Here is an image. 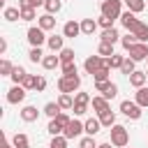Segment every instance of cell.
Here are the masks:
<instances>
[{"label": "cell", "instance_id": "obj_1", "mask_svg": "<svg viewBox=\"0 0 148 148\" xmlns=\"http://www.w3.org/2000/svg\"><path fill=\"white\" fill-rule=\"evenodd\" d=\"M79 86H81V76H79V74H76V76H60V81H58V88H60V92H65V95L74 92Z\"/></svg>", "mask_w": 148, "mask_h": 148}, {"label": "cell", "instance_id": "obj_2", "mask_svg": "<svg viewBox=\"0 0 148 148\" xmlns=\"http://www.w3.org/2000/svg\"><path fill=\"white\" fill-rule=\"evenodd\" d=\"M67 125H69V116H67V113H60V116L51 118V123H49V132H51L53 136H60V132H65Z\"/></svg>", "mask_w": 148, "mask_h": 148}, {"label": "cell", "instance_id": "obj_3", "mask_svg": "<svg viewBox=\"0 0 148 148\" xmlns=\"http://www.w3.org/2000/svg\"><path fill=\"white\" fill-rule=\"evenodd\" d=\"M102 16L106 18H120V0H104L102 2Z\"/></svg>", "mask_w": 148, "mask_h": 148}, {"label": "cell", "instance_id": "obj_4", "mask_svg": "<svg viewBox=\"0 0 148 148\" xmlns=\"http://www.w3.org/2000/svg\"><path fill=\"white\" fill-rule=\"evenodd\" d=\"M111 143L118 146V148H125L127 146V130L123 125H113L111 127Z\"/></svg>", "mask_w": 148, "mask_h": 148}, {"label": "cell", "instance_id": "obj_5", "mask_svg": "<svg viewBox=\"0 0 148 148\" xmlns=\"http://www.w3.org/2000/svg\"><path fill=\"white\" fill-rule=\"evenodd\" d=\"M120 111H123L127 118H132V120H139V118H141V106H139L136 102H130V99L120 102Z\"/></svg>", "mask_w": 148, "mask_h": 148}, {"label": "cell", "instance_id": "obj_6", "mask_svg": "<svg viewBox=\"0 0 148 148\" xmlns=\"http://www.w3.org/2000/svg\"><path fill=\"white\" fill-rule=\"evenodd\" d=\"M127 53H130L132 60H143V58H148V46L143 42H136V44H132L127 49Z\"/></svg>", "mask_w": 148, "mask_h": 148}, {"label": "cell", "instance_id": "obj_7", "mask_svg": "<svg viewBox=\"0 0 148 148\" xmlns=\"http://www.w3.org/2000/svg\"><path fill=\"white\" fill-rule=\"evenodd\" d=\"M81 132H86V127H83V123H79V120H69V125L65 127V132H62V136L65 139H76Z\"/></svg>", "mask_w": 148, "mask_h": 148}, {"label": "cell", "instance_id": "obj_8", "mask_svg": "<svg viewBox=\"0 0 148 148\" xmlns=\"http://www.w3.org/2000/svg\"><path fill=\"white\" fill-rule=\"evenodd\" d=\"M44 39H46V37H44V30H42L39 25L28 30V42H30L32 46H42V44H44Z\"/></svg>", "mask_w": 148, "mask_h": 148}, {"label": "cell", "instance_id": "obj_9", "mask_svg": "<svg viewBox=\"0 0 148 148\" xmlns=\"http://www.w3.org/2000/svg\"><path fill=\"white\" fill-rule=\"evenodd\" d=\"M25 99V88L23 86H14L12 90H9V95H7V102L9 104H18V102H23Z\"/></svg>", "mask_w": 148, "mask_h": 148}, {"label": "cell", "instance_id": "obj_10", "mask_svg": "<svg viewBox=\"0 0 148 148\" xmlns=\"http://www.w3.org/2000/svg\"><path fill=\"white\" fill-rule=\"evenodd\" d=\"M102 65H104V60H102L99 56H90V58H86V62H83V67H86L88 74H95Z\"/></svg>", "mask_w": 148, "mask_h": 148}, {"label": "cell", "instance_id": "obj_11", "mask_svg": "<svg viewBox=\"0 0 148 148\" xmlns=\"http://www.w3.org/2000/svg\"><path fill=\"white\" fill-rule=\"evenodd\" d=\"M79 32H81V23H76V21H67L65 28H62V35H65V37H72V39H74Z\"/></svg>", "mask_w": 148, "mask_h": 148}, {"label": "cell", "instance_id": "obj_12", "mask_svg": "<svg viewBox=\"0 0 148 148\" xmlns=\"http://www.w3.org/2000/svg\"><path fill=\"white\" fill-rule=\"evenodd\" d=\"M130 32H132L139 42H146V39H148V25H146V23H141V21H139V23H136Z\"/></svg>", "mask_w": 148, "mask_h": 148}, {"label": "cell", "instance_id": "obj_13", "mask_svg": "<svg viewBox=\"0 0 148 148\" xmlns=\"http://www.w3.org/2000/svg\"><path fill=\"white\" fill-rule=\"evenodd\" d=\"M120 23H123V25H125L127 30H132V28H134V25L139 23V18L134 16V12H130V9H127L125 14H120Z\"/></svg>", "mask_w": 148, "mask_h": 148}, {"label": "cell", "instance_id": "obj_14", "mask_svg": "<svg viewBox=\"0 0 148 148\" xmlns=\"http://www.w3.org/2000/svg\"><path fill=\"white\" fill-rule=\"evenodd\" d=\"M83 127H86V132H88V136H95V134L99 132V127H102V123H99L97 118H90V120H86V123H83Z\"/></svg>", "mask_w": 148, "mask_h": 148}, {"label": "cell", "instance_id": "obj_15", "mask_svg": "<svg viewBox=\"0 0 148 148\" xmlns=\"http://www.w3.org/2000/svg\"><path fill=\"white\" fill-rule=\"evenodd\" d=\"M146 72H134V74H130V83L134 86V88H143V83H146Z\"/></svg>", "mask_w": 148, "mask_h": 148}, {"label": "cell", "instance_id": "obj_16", "mask_svg": "<svg viewBox=\"0 0 148 148\" xmlns=\"http://www.w3.org/2000/svg\"><path fill=\"white\" fill-rule=\"evenodd\" d=\"M37 116H39V111H37L35 106H25V109L21 111V118H23L25 123H35V120H37Z\"/></svg>", "mask_w": 148, "mask_h": 148}, {"label": "cell", "instance_id": "obj_17", "mask_svg": "<svg viewBox=\"0 0 148 148\" xmlns=\"http://www.w3.org/2000/svg\"><path fill=\"white\" fill-rule=\"evenodd\" d=\"M99 123L104 125V127H113L116 125V113L109 109V111H104V113H99Z\"/></svg>", "mask_w": 148, "mask_h": 148}, {"label": "cell", "instance_id": "obj_18", "mask_svg": "<svg viewBox=\"0 0 148 148\" xmlns=\"http://www.w3.org/2000/svg\"><path fill=\"white\" fill-rule=\"evenodd\" d=\"M39 28H42V30H51V28H56V18H53V14H44V16H39Z\"/></svg>", "mask_w": 148, "mask_h": 148}, {"label": "cell", "instance_id": "obj_19", "mask_svg": "<svg viewBox=\"0 0 148 148\" xmlns=\"http://www.w3.org/2000/svg\"><path fill=\"white\" fill-rule=\"evenodd\" d=\"M92 109H95L97 113L109 111V102H106V97H92Z\"/></svg>", "mask_w": 148, "mask_h": 148}, {"label": "cell", "instance_id": "obj_20", "mask_svg": "<svg viewBox=\"0 0 148 148\" xmlns=\"http://www.w3.org/2000/svg\"><path fill=\"white\" fill-rule=\"evenodd\" d=\"M95 28H97V21H92V18H83L81 21V32L83 35H92Z\"/></svg>", "mask_w": 148, "mask_h": 148}, {"label": "cell", "instance_id": "obj_21", "mask_svg": "<svg viewBox=\"0 0 148 148\" xmlns=\"http://www.w3.org/2000/svg\"><path fill=\"white\" fill-rule=\"evenodd\" d=\"M118 30H113V28H109V30H104L102 32V42H106V44H116L118 42Z\"/></svg>", "mask_w": 148, "mask_h": 148}, {"label": "cell", "instance_id": "obj_22", "mask_svg": "<svg viewBox=\"0 0 148 148\" xmlns=\"http://www.w3.org/2000/svg\"><path fill=\"white\" fill-rule=\"evenodd\" d=\"M109 72H111V67H106V62H104V65H102V67H99V69L92 74V76H95V83H102V81H106V79H109Z\"/></svg>", "mask_w": 148, "mask_h": 148}, {"label": "cell", "instance_id": "obj_23", "mask_svg": "<svg viewBox=\"0 0 148 148\" xmlns=\"http://www.w3.org/2000/svg\"><path fill=\"white\" fill-rule=\"evenodd\" d=\"M44 113L51 116V118H56V116H60L62 111H60V104H58V102H49V104L44 106Z\"/></svg>", "mask_w": 148, "mask_h": 148}, {"label": "cell", "instance_id": "obj_24", "mask_svg": "<svg viewBox=\"0 0 148 148\" xmlns=\"http://www.w3.org/2000/svg\"><path fill=\"white\" fill-rule=\"evenodd\" d=\"M42 65H44V69H56V67L60 65V58H58V56H46V58L42 60Z\"/></svg>", "mask_w": 148, "mask_h": 148}, {"label": "cell", "instance_id": "obj_25", "mask_svg": "<svg viewBox=\"0 0 148 148\" xmlns=\"http://www.w3.org/2000/svg\"><path fill=\"white\" fill-rule=\"evenodd\" d=\"M134 62H136V60H132V58L127 56V58H125V62H123V67H120V72H123L125 76L134 74V72H136V69H134Z\"/></svg>", "mask_w": 148, "mask_h": 148}, {"label": "cell", "instance_id": "obj_26", "mask_svg": "<svg viewBox=\"0 0 148 148\" xmlns=\"http://www.w3.org/2000/svg\"><path fill=\"white\" fill-rule=\"evenodd\" d=\"M28 76V72L23 69V67H14V72H12V81L18 86V83H23V79Z\"/></svg>", "mask_w": 148, "mask_h": 148}, {"label": "cell", "instance_id": "obj_27", "mask_svg": "<svg viewBox=\"0 0 148 148\" xmlns=\"http://www.w3.org/2000/svg\"><path fill=\"white\" fill-rule=\"evenodd\" d=\"M136 104L139 106H148V88H139L136 90Z\"/></svg>", "mask_w": 148, "mask_h": 148}, {"label": "cell", "instance_id": "obj_28", "mask_svg": "<svg viewBox=\"0 0 148 148\" xmlns=\"http://www.w3.org/2000/svg\"><path fill=\"white\" fill-rule=\"evenodd\" d=\"M5 18H7V21H18V18H21V9L7 7V9H5Z\"/></svg>", "mask_w": 148, "mask_h": 148}, {"label": "cell", "instance_id": "obj_29", "mask_svg": "<svg viewBox=\"0 0 148 148\" xmlns=\"http://www.w3.org/2000/svg\"><path fill=\"white\" fill-rule=\"evenodd\" d=\"M104 62H106V67H118V69H120V67H123V62H125V58L113 53V56H111L109 60H104Z\"/></svg>", "mask_w": 148, "mask_h": 148}, {"label": "cell", "instance_id": "obj_30", "mask_svg": "<svg viewBox=\"0 0 148 148\" xmlns=\"http://www.w3.org/2000/svg\"><path fill=\"white\" fill-rule=\"evenodd\" d=\"M58 104H60V109H74V99L69 95H65V92L58 97Z\"/></svg>", "mask_w": 148, "mask_h": 148}, {"label": "cell", "instance_id": "obj_31", "mask_svg": "<svg viewBox=\"0 0 148 148\" xmlns=\"http://www.w3.org/2000/svg\"><path fill=\"white\" fill-rule=\"evenodd\" d=\"M42 56H44V53H42V49H39V46H32V49H30V53H28V58H30L32 62H42V60H44Z\"/></svg>", "mask_w": 148, "mask_h": 148}, {"label": "cell", "instance_id": "obj_32", "mask_svg": "<svg viewBox=\"0 0 148 148\" xmlns=\"http://www.w3.org/2000/svg\"><path fill=\"white\" fill-rule=\"evenodd\" d=\"M60 62H62V65L74 62V51H72V49H62V51H60Z\"/></svg>", "mask_w": 148, "mask_h": 148}, {"label": "cell", "instance_id": "obj_33", "mask_svg": "<svg viewBox=\"0 0 148 148\" xmlns=\"http://www.w3.org/2000/svg\"><path fill=\"white\" fill-rule=\"evenodd\" d=\"M12 143H14V148H28V136L25 134H16L12 139Z\"/></svg>", "mask_w": 148, "mask_h": 148}, {"label": "cell", "instance_id": "obj_34", "mask_svg": "<svg viewBox=\"0 0 148 148\" xmlns=\"http://www.w3.org/2000/svg\"><path fill=\"white\" fill-rule=\"evenodd\" d=\"M44 7H46V14H56L60 12V0H46Z\"/></svg>", "mask_w": 148, "mask_h": 148}, {"label": "cell", "instance_id": "obj_35", "mask_svg": "<svg viewBox=\"0 0 148 148\" xmlns=\"http://www.w3.org/2000/svg\"><path fill=\"white\" fill-rule=\"evenodd\" d=\"M49 46H51L53 51H62V37H58V35L49 37Z\"/></svg>", "mask_w": 148, "mask_h": 148}, {"label": "cell", "instance_id": "obj_36", "mask_svg": "<svg viewBox=\"0 0 148 148\" xmlns=\"http://www.w3.org/2000/svg\"><path fill=\"white\" fill-rule=\"evenodd\" d=\"M12 72H14V65H12L9 60H2V62H0V74H5V76H12Z\"/></svg>", "mask_w": 148, "mask_h": 148}, {"label": "cell", "instance_id": "obj_37", "mask_svg": "<svg viewBox=\"0 0 148 148\" xmlns=\"http://www.w3.org/2000/svg\"><path fill=\"white\" fill-rule=\"evenodd\" d=\"M116 83H111V81H102V83H95V88H97V92H102V95H106L111 88H113Z\"/></svg>", "mask_w": 148, "mask_h": 148}, {"label": "cell", "instance_id": "obj_38", "mask_svg": "<svg viewBox=\"0 0 148 148\" xmlns=\"http://www.w3.org/2000/svg\"><path fill=\"white\" fill-rule=\"evenodd\" d=\"M125 2H127V7H130V12H134V14L143 9V0H125Z\"/></svg>", "mask_w": 148, "mask_h": 148}, {"label": "cell", "instance_id": "obj_39", "mask_svg": "<svg viewBox=\"0 0 148 148\" xmlns=\"http://www.w3.org/2000/svg\"><path fill=\"white\" fill-rule=\"evenodd\" d=\"M99 56H113V44H106V42H102L99 44Z\"/></svg>", "mask_w": 148, "mask_h": 148}, {"label": "cell", "instance_id": "obj_40", "mask_svg": "<svg viewBox=\"0 0 148 148\" xmlns=\"http://www.w3.org/2000/svg\"><path fill=\"white\" fill-rule=\"evenodd\" d=\"M62 76H76V65H74V62L62 65Z\"/></svg>", "mask_w": 148, "mask_h": 148}, {"label": "cell", "instance_id": "obj_41", "mask_svg": "<svg viewBox=\"0 0 148 148\" xmlns=\"http://www.w3.org/2000/svg\"><path fill=\"white\" fill-rule=\"evenodd\" d=\"M49 148H67V139L65 136H53V141H51Z\"/></svg>", "mask_w": 148, "mask_h": 148}, {"label": "cell", "instance_id": "obj_42", "mask_svg": "<svg viewBox=\"0 0 148 148\" xmlns=\"http://www.w3.org/2000/svg\"><path fill=\"white\" fill-rule=\"evenodd\" d=\"M46 0H21L18 5H21V9L23 7H30V9H35V7H39V5H44Z\"/></svg>", "mask_w": 148, "mask_h": 148}, {"label": "cell", "instance_id": "obj_43", "mask_svg": "<svg viewBox=\"0 0 148 148\" xmlns=\"http://www.w3.org/2000/svg\"><path fill=\"white\" fill-rule=\"evenodd\" d=\"M79 148H97V143H95V139H92V136H83V139H81V143H79Z\"/></svg>", "mask_w": 148, "mask_h": 148}, {"label": "cell", "instance_id": "obj_44", "mask_svg": "<svg viewBox=\"0 0 148 148\" xmlns=\"http://www.w3.org/2000/svg\"><path fill=\"white\" fill-rule=\"evenodd\" d=\"M21 18H23V21H32V18H35V9L23 7V9H21Z\"/></svg>", "mask_w": 148, "mask_h": 148}, {"label": "cell", "instance_id": "obj_45", "mask_svg": "<svg viewBox=\"0 0 148 148\" xmlns=\"http://www.w3.org/2000/svg\"><path fill=\"white\" fill-rule=\"evenodd\" d=\"M32 88H35V90H44V88H46V79H44V76H35Z\"/></svg>", "mask_w": 148, "mask_h": 148}, {"label": "cell", "instance_id": "obj_46", "mask_svg": "<svg viewBox=\"0 0 148 148\" xmlns=\"http://www.w3.org/2000/svg\"><path fill=\"white\" fill-rule=\"evenodd\" d=\"M88 102H90V95H88V92H76L74 104H88Z\"/></svg>", "mask_w": 148, "mask_h": 148}, {"label": "cell", "instance_id": "obj_47", "mask_svg": "<svg viewBox=\"0 0 148 148\" xmlns=\"http://www.w3.org/2000/svg\"><path fill=\"white\" fill-rule=\"evenodd\" d=\"M104 30H109V28H113V18H106V16H99V21H97Z\"/></svg>", "mask_w": 148, "mask_h": 148}, {"label": "cell", "instance_id": "obj_48", "mask_svg": "<svg viewBox=\"0 0 148 148\" xmlns=\"http://www.w3.org/2000/svg\"><path fill=\"white\" fill-rule=\"evenodd\" d=\"M132 44H136V42H134V35H127V37H123V46H125V51H127Z\"/></svg>", "mask_w": 148, "mask_h": 148}, {"label": "cell", "instance_id": "obj_49", "mask_svg": "<svg viewBox=\"0 0 148 148\" xmlns=\"http://www.w3.org/2000/svg\"><path fill=\"white\" fill-rule=\"evenodd\" d=\"M32 81H35V76H32V74H28V76L23 79V83H21V86H23V88L28 90V88H32Z\"/></svg>", "mask_w": 148, "mask_h": 148}, {"label": "cell", "instance_id": "obj_50", "mask_svg": "<svg viewBox=\"0 0 148 148\" xmlns=\"http://www.w3.org/2000/svg\"><path fill=\"white\" fill-rule=\"evenodd\" d=\"M86 106H88V104H74V113H76V116H83V113L88 111Z\"/></svg>", "mask_w": 148, "mask_h": 148}, {"label": "cell", "instance_id": "obj_51", "mask_svg": "<svg viewBox=\"0 0 148 148\" xmlns=\"http://www.w3.org/2000/svg\"><path fill=\"white\" fill-rule=\"evenodd\" d=\"M5 49H7V42H5V39H0V53H5Z\"/></svg>", "mask_w": 148, "mask_h": 148}, {"label": "cell", "instance_id": "obj_52", "mask_svg": "<svg viewBox=\"0 0 148 148\" xmlns=\"http://www.w3.org/2000/svg\"><path fill=\"white\" fill-rule=\"evenodd\" d=\"M0 148H14V146H12L9 141H2V146H0Z\"/></svg>", "mask_w": 148, "mask_h": 148}, {"label": "cell", "instance_id": "obj_53", "mask_svg": "<svg viewBox=\"0 0 148 148\" xmlns=\"http://www.w3.org/2000/svg\"><path fill=\"white\" fill-rule=\"evenodd\" d=\"M97 148H111V143H99Z\"/></svg>", "mask_w": 148, "mask_h": 148}, {"label": "cell", "instance_id": "obj_54", "mask_svg": "<svg viewBox=\"0 0 148 148\" xmlns=\"http://www.w3.org/2000/svg\"><path fill=\"white\" fill-rule=\"evenodd\" d=\"M146 76H148V69H146Z\"/></svg>", "mask_w": 148, "mask_h": 148}, {"label": "cell", "instance_id": "obj_55", "mask_svg": "<svg viewBox=\"0 0 148 148\" xmlns=\"http://www.w3.org/2000/svg\"><path fill=\"white\" fill-rule=\"evenodd\" d=\"M0 2H5V0H0Z\"/></svg>", "mask_w": 148, "mask_h": 148}, {"label": "cell", "instance_id": "obj_56", "mask_svg": "<svg viewBox=\"0 0 148 148\" xmlns=\"http://www.w3.org/2000/svg\"><path fill=\"white\" fill-rule=\"evenodd\" d=\"M28 148H30V146H28Z\"/></svg>", "mask_w": 148, "mask_h": 148}]
</instances>
